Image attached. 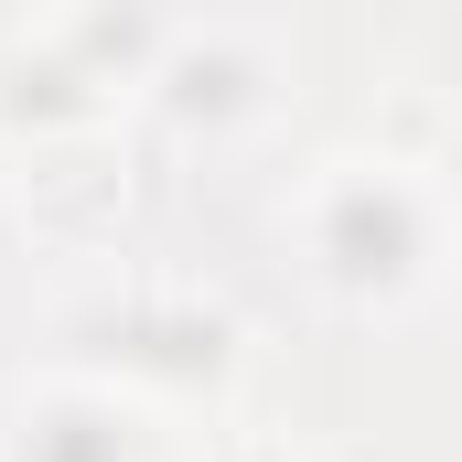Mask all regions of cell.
<instances>
[{"label": "cell", "instance_id": "1", "mask_svg": "<svg viewBox=\"0 0 462 462\" xmlns=\"http://www.w3.org/2000/svg\"><path fill=\"white\" fill-rule=\"evenodd\" d=\"M312 247H323V269H334L345 291H398V280L420 269L430 226H420V194H409V183L355 172V183H334V194H323V226H312Z\"/></svg>", "mask_w": 462, "mask_h": 462}, {"label": "cell", "instance_id": "2", "mask_svg": "<svg viewBox=\"0 0 462 462\" xmlns=\"http://www.w3.org/2000/svg\"><path fill=\"white\" fill-rule=\"evenodd\" d=\"M11 462H129V420L97 409V398H54V409L22 420Z\"/></svg>", "mask_w": 462, "mask_h": 462}, {"label": "cell", "instance_id": "3", "mask_svg": "<svg viewBox=\"0 0 462 462\" xmlns=\"http://www.w3.org/2000/svg\"><path fill=\"white\" fill-rule=\"evenodd\" d=\"M236 462H291V452H236Z\"/></svg>", "mask_w": 462, "mask_h": 462}]
</instances>
